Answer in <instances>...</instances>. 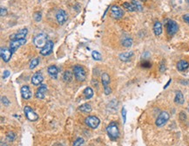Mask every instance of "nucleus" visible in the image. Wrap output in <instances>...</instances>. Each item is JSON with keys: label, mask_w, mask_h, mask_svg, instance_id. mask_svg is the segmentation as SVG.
Instances as JSON below:
<instances>
[{"label": "nucleus", "mask_w": 189, "mask_h": 146, "mask_svg": "<svg viewBox=\"0 0 189 146\" xmlns=\"http://www.w3.org/2000/svg\"><path fill=\"white\" fill-rule=\"evenodd\" d=\"M43 81H44L43 75H42L39 72L34 74V75H33L32 78H31V83H32L33 85H35V86L39 85L40 83H42Z\"/></svg>", "instance_id": "nucleus-16"}, {"label": "nucleus", "mask_w": 189, "mask_h": 146, "mask_svg": "<svg viewBox=\"0 0 189 146\" xmlns=\"http://www.w3.org/2000/svg\"><path fill=\"white\" fill-rule=\"evenodd\" d=\"M79 110L81 111V112H83V113H90L91 111H92V106L89 104V103H85V104H83V105H81L79 108Z\"/></svg>", "instance_id": "nucleus-24"}, {"label": "nucleus", "mask_w": 189, "mask_h": 146, "mask_svg": "<svg viewBox=\"0 0 189 146\" xmlns=\"http://www.w3.org/2000/svg\"><path fill=\"white\" fill-rule=\"evenodd\" d=\"M47 35L45 33H38V35H36L33 39V44L36 46V47L38 48H43L46 43H47Z\"/></svg>", "instance_id": "nucleus-2"}, {"label": "nucleus", "mask_w": 189, "mask_h": 146, "mask_svg": "<svg viewBox=\"0 0 189 146\" xmlns=\"http://www.w3.org/2000/svg\"><path fill=\"white\" fill-rule=\"evenodd\" d=\"M121 44L125 47H130L133 45V39H131L130 37H125L122 39Z\"/></svg>", "instance_id": "nucleus-23"}, {"label": "nucleus", "mask_w": 189, "mask_h": 146, "mask_svg": "<svg viewBox=\"0 0 189 146\" xmlns=\"http://www.w3.org/2000/svg\"><path fill=\"white\" fill-rule=\"evenodd\" d=\"M21 95L24 99L27 100L31 97V91L28 86H23L21 88Z\"/></svg>", "instance_id": "nucleus-17"}, {"label": "nucleus", "mask_w": 189, "mask_h": 146, "mask_svg": "<svg viewBox=\"0 0 189 146\" xmlns=\"http://www.w3.org/2000/svg\"><path fill=\"white\" fill-rule=\"evenodd\" d=\"M52 146H64V145H61V144H59V143H56V144H54Z\"/></svg>", "instance_id": "nucleus-42"}, {"label": "nucleus", "mask_w": 189, "mask_h": 146, "mask_svg": "<svg viewBox=\"0 0 189 146\" xmlns=\"http://www.w3.org/2000/svg\"><path fill=\"white\" fill-rule=\"evenodd\" d=\"M47 72L49 74V75L54 79H57L58 74V69L56 66H50L47 69Z\"/></svg>", "instance_id": "nucleus-18"}, {"label": "nucleus", "mask_w": 189, "mask_h": 146, "mask_svg": "<svg viewBox=\"0 0 189 146\" xmlns=\"http://www.w3.org/2000/svg\"><path fill=\"white\" fill-rule=\"evenodd\" d=\"M154 32L156 36H160L162 33V25L160 21H156L154 25Z\"/></svg>", "instance_id": "nucleus-20"}, {"label": "nucleus", "mask_w": 189, "mask_h": 146, "mask_svg": "<svg viewBox=\"0 0 189 146\" xmlns=\"http://www.w3.org/2000/svg\"><path fill=\"white\" fill-rule=\"evenodd\" d=\"M53 50V42L51 40H48L46 45L40 50V54L43 56H47L51 53Z\"/></svg>", "instance_id": "nucleus-12"}, {"label": "nucleus", "mask_w": 189, "mask_h": 146, "mask_svg": "<svg viewBox=\"0 0 189 146\" xmlns=\"http://www.w3.org/2000/svg\"><path fill=\"white\" fill-rule=\"evenodd\" d=\"M187 1H188V4H189V0H187Z\"/></svg>", "instance_id": "nucleus-44"}, {"label": "nucleus", "mask_w": 189, "mask_h": 146, "mask_svg": "<svg viewBox=\"0 0 189 146\" xmlns=\"http://www.w3.org/2000/svg\"><path fill=\"white\" fill-rule=\"evenodd\" d=\"M140 66L142 67H145V68H150L152 67V64L148 60H142L140 63Z\"/></svg>", "instance_id": "nucleus-32"}, {"label": "nucleus", "mask_w": 189, "mask_h": 146, "mask_svg": "<svg viewBox=\"0 0 189 146\" xmlns=\"http://www.w3.org/2000/svg\"><path fill=\"white\" fill-rule=\"evenodd\" d=\"M56 19L59 25H64L67 20V14L64 10H58L56 13Z\"/></svg>", "instance_id": "nucleus-13"}, {"label": "nucleus", "mask_w": 189, "mask_h": 146, "mask_svg": "<svg viewBox=\"0 0 189 146\" xmlns=\"http://www.w3.org/2000/svg\"><path fill=\"white\" fill-rule=\"evenodd\" d=\"M140 1H141V2H146L147 0H140Z\"/></svg>", "instance_id": "nucleus-43"}, {"label": "nucleus", "mask_w": 189, "mask_h": 146, "mask_svg": "<svg viewBox=\"0 0 189 146\" xmlns=\"http://www.w3.org/2000/svg\"><path fill=\"white\" fill-rule=\"evenodd\" d=\"M84 139L82 138H79L78 139H76V141L73 143V146H83L84 145Z\"/></svg>", "instance_id": "nucleus-31"}, {"label": "nucleus", "mask_w": 189, "mask_h": 146, "mask_svg": "<svg viewBox=\"0 0 189 146\" xmlns=\"http://www.w3.org/2000/svg\"><path fill=\"white\" fill-rule=\"evenodd\" d=\"M123 7H124L126 11H132V12H133V11H137L135 6H134L132 3L125 2V3L123 4Z\"/></svg>", "instance_id": "nucleus-25"}, {"label": "nucleus", "mask_w": 189, "mask_h": 146, "mask_svg": "<svg viewBox=\"0 0 189 146\" xmlns=\"http://www.w3.org/2000/svg\"><path fill=\"white\" fill-rule=\"evenodd\" d=\"M111 13H112V17L114 18H121L124 16V11L118 5H113L111 8Z\"/></svg>", "instance_id": "nucleus-11"}, {"label": "nucleus", "mask_w": 189, "mask_h": 146, "mask_svg": "<svg viewBox=\"0 0 189 146\" xmlns=\"http://www.w3.org/2000/svg\"><path fill=\"white\" fill-rule=\"evenodd\" d=\"M41 18H42V15H41V12H39V11L36 12L34 14V19H35V21L39 22L41 20Z\"/></svg>", "instance_id": "nucleus-34"}, {"label": "nucleus", "mask_w": 189, "mask_h": 146, "mask_svg": "<svg viewBox=\"0 0 189 146\" xmlns=\"http://www.w3.org/2000/svg\"><path fill=\"white\" fill-rule=\"evenodd\" d=\"M73 74L77 81H84L86 78V73L84 67L80 65H76L73 67Z\"/></svg>", "instance_id": "nucleus-3"}, {"label": "nucleus", "mask_w": 189, "mask_h": 146, "mask_svg": "<svg viewBox=\"0 0 189 146\" xmlns=\"http://www.w3.org/2000/svg\"><path fill=\"white\" fill-rule=\"evenodd\" d=\"M12 54H13V53H12V52L10 51V48H8V47H1L0 55H1L2 60H3L4 62H8V61L11 59Z\"/></svg>", "instance_id": "nucleus-10"}, {"label": "nucleus", "mask_w": 189, "mask_h": 146, "mask_svg": "<svg viewBox=\"0 0 189 146\" xmlns=\"http://www.w3.org/2000/svg\"><path fill=\"white\" fill-rule=\"evenodd\" d=\"M6 14H7L6 9L3 7H1V17H4V16H6Z\"/></svg>", "instance_id": "nucleus-37"}, {"label": "nucleus", "mask_w": 189, "mask_h": 146, "mask_svg": "<svg viewBox=\"0 0 189 146\" xmlns=\"http://www.w3.org/2000/svg\"><path fill=\"white\" fill-rule=\"evenodd\" d=\"M6 137H7V139H8L10 142H12V141L16 138V135H15L13 132H11V131H10V132L6 135Z\"/></svg>", "instance_id": "nucleus-33"}, {"label": "nucleus", "mask_w": 189, "mask_h": 146, "mask_svg": "<svg viewBox=\"0 0 189 146\" xmlns=\"http://www.w3.org/2000/svg\"><path fill=\"white\" fill-rule=\"evenodd\" d=\"M189 67V63L186 60H181L177 63V69L179 71H185Z\"/></svg>", "instance_id": "nucleus-22"}, {"label": "nucleus", "mask_w": 189, "mask_h": 146, "mask_svg": "<svg viewBox=\"0 0 189 146\" xmlns=\"http://www.w3.org/2000/svg\"><path fill=\"white\" fill-rule=\"evenodd\" d=\"M188 110H189V109H188Z\"/></svg>", "instance_id": "nucleus-45"}, {"label": "nucleus", "mask_w": 189, "mask_h": 146, "mask_svg": "<svg viewBox=\"0 0 189 146\" xmlns=\"http://www.w3.org/2000/svg\"><path fill=\"white\" fill-rule=\"evenodd\" d=\"M2 102H3V103L4 105H9V104H10V102L7 100L6 97H2Z\"/></svg>", "instance_id": "nucleus-39"}, {"label": "nucleus", "mask_w": 189, "mask_h": 146, "mask_svg": "<svg viewBox=\"0 0 189 146\" xmlns=\"http://www.w3.org/2000/svg\"><path fill=\"white\" fill-rule=\"evenodd\" d=\"M133 56V52H126V53H122L120 55V60L126 62V61L131 60V59H132Z\"/></svg>", "instance_id": "nucleus-19"}, {"label": "nucleus", "mask_w": 189, "mask_h": 146, "mask_svg": "<svg viewBox=\"0 0 189 146\" xmlns=\"http://www.w3.org/2000/svg\"><path fill=\"white\" fill-rule=\"evenodd\" d=\"M83 94H84V95H85V97L86 99H91V98L93 96V91H92V89L91 88H89V87H87V88H85Z\"/></svg>", "instance_id": "nucleus-26"}, {"label": "nucleus", "mask_w": 189, "mask_h": 146, "mask_svg": "<svg viewBox=\"0 0 189 146\" xmlns=\"http://www.w3.org/2000/svg\"><path fill=\"white\" fill-rule=\"evenodd\" d=\"M182 18H183V20L189 25V14H185V15H183Z\"/></svg>", "instance_id": "nucleus-38"}, {"label": "nucleus", "mask_w": 189, "mask_h": 146, "mask_svg": "<svg viewBox=\"0 0 189 146\" xmlns=\"http://www.w3.org/2000/svg\"><path fill=\"white\" fill-rule=\"evenodd\" d=\"M26 43V39H12L10 43V49L13 53H15L21 46L24 45Z\"/></svg>", "instance_id": "nucleus-8"}, {"label": "nucleus", "mask_w": 189, "mask_h": 146, "mask_svg": "<svg viewBox=\"0 0 189 146\" xmlns=\"http://www.w3.org/2000/svg\"><path fill=\"white\" fill-rule=\"evenodd\" d=\"M72 77H73V75L70 71H65L64 75H63V79L66 82H71L72 81Z\"/></svg>", "instance_id": "nucleus-27"}, {"label": "nucleus", "mask_w": 189, "mask_h": 146, "mask_svg": "<svg viewBox=\"0 0 189 146\" xmlns=\"http://www.w3.org/2000/svg\"><path fill=\"white\" fill-rule=\"evenodd\" d=\"M180 118H181V119H182V120H186V119H187L186 114H185L184 112H181V113L180 114Z\"/></svg>", "instance_id": "nucleus-41"}, {"label": "nucleus", "mask_w": 189, "mask_h": 146, "mask_svg": "<svg viewBox=\"0 0 189 146\" xmlns=\"http://www.w3.org/2000/svg\"><path fill=\"white\" fill-rule=\"evenodd\" d=\"M24 115L25 117H27L28 120L31 121V122H34V121H37L38 119V116L32 110V109L29 106H25L24 109Z\"/></svg>", "instance_id": "nucleus-9"}, {"label": "nucleus", "mask_w": 189, "mask_h": 146, "mask_svg": "<svg viewBox=\"0 0 189 146\" xmlns=\"http://www.w3.org/2000/svg\"><path fill=\"white\" fill-rule=\"evenodd\" d=\"M174 102L175 103L179 104V105H182L184 103V95L181 91H177L176 95H175V98H174Z\"/></svg>", "instance_id": "nucleus-21"}, {"label": "nucleus", "mask_w": 189, "mask_h": 146, "mask_svg": "<svg viewBox=\"0 0 189 146\" xmlns=\"http://www.w3.org/2000/svg\"><path fill=\"white\" fill-rule=\"evenodd\" d=\"M27 33H28L27 28H23V29L19 30L17 33L10 36V39L12 40V39H25Z\"/></svg>", "instance_id": "nucleus-14"}, {"label": "nucleus", "mask_w": 189, "mask_h": 146, "mask_svg": "<svg viewBox=\"0 0 189 146\" xmlns=\"http://www.w3.org/2000/svg\"><path fill=\"white\" fill-rule=\"evenodd\" d=\"M38 64H39V58H35V59H33V60L31 61L29 67H30V69H33V68H35Z\"/></svg>", "instance_id": "nucleus-28"}, {"label": "nucleus", "mask_w": 189, "mask_h": 146, "mask_svg": "<svg viewBox=\"0 0 189 146\" xmlns=\"http://www.w3.org/2000/svg\"><path fill=\"white\" fill-rule=\"evenodd\" d=\"M122 117H123L124 124H126V110L125 108H123V110H122Z\"/></svg>", "instance_id": "nucleus-36"}, {"label": "nucleus", "mask_w": 189, "mask_h": 146, "mask_svg": "<svg viewBox=\"0 0 189 146\" xmlns=\"http://www.w3.org/2000/svg\"><path fill=\"white\" fill-rule=\"evenodd\" d=\"M46 92H47V86L45 84H42L41 86H39V88L36 92V97L38 99H44L45 97Z\"/></svg>", "instance_id": "nucleus-15"}, {"label": "nucleus", "mask_w": 189, "mask_h": 146, "mask_svg": "<svg viewBox=\"0 0 189 146\" xmlns=\"http://www.w3.org/2000/svg\"><path fill=\"white\" fill-rule=\"evenodd\" d=\"M166 63H165V61L164 60H162L161 62V64H160V70H161V72H165L166 71Z\"/></svg>", "instance_id": "nucleus-35"}, {"label": "nucleus", "mask_w": 189, "mask_h": 146, "mask_svg": "<svg viewBox=\"0 0 189 146\" xmlns=\"http://www.w3.org/2000/svg\"><path fill=\"white\" fill-rule=\"evenodd\" d=\"M106 132L111 139L116 140L120 137V130L119 126L115 122H112L106 128Z\"/></svg>", "instance_id": "nucleus-1"}, {"label": "nucleus", "mask_w": 189, "mask_h": 146, "mask_svg": "<svg viewBox=\"0 0 189 146\" xmlns=\"http://www.w3.org/2000/svg\"><path fill=\"white\" fill-rule=\"evenodd\" d=\"M131 3L135 6V8H136V10L137 11H141L142 10H143V7H142V5L137 1V0H132L131 1Z\"/></svg>", "instance_id": "nucleus-29"}, {"label": "nucleus", "mask_w": 189, "mask_h": 146, "mask_svg": "<svg viewBox=\"0 0 189 146\" xmlns=\"http://www.w3.org/2000/svg\"><path fill=\"white\" fill-rule=\"evenodd\" d=\"M101 81H102V84L104 86V91L106 95H109L111 94L112 90L109 87L110 84V76L107 73H103L101 75Z\"/></svg>", "instance_id": "nucleus-5"}, {"label": "nucleus", "mask_w": 189, "mask_h": 146, "mask_svg": "<svg viewBox=\"0 0 189 146\" xmlns=\"http://www.w3.org/2000/svg\"><path fill=\"white\" fill-rule=\"evenodd\" d=\"M85 124L88 127H90L92 129H96L99 125L100 121H99V119L97 117H95V116H90V117H88L85 118Z\"/></svg>", "instance_id": "nucleus-7"}, {"label": "nucleus", "mask_w": 189, "mask_h": 146, "mask_svg": "<svg viewBox=\"0 0 189 146\" xmlns=\"http://www.w3.org/2000/svg\"><path fill=\"white\" fill-rule=\"evenodd\" d=\"M9 75H10V71H8V70H5V71L3 72V79H5V78H7Z\"/></svg>", "instance_id": "nucleus-40"}, {"label": "nucleus", "mask_w": 189, "mask_h": 146, "mask_svg": "<svg viewBox=\"0 0 189 146\" xmlns=\"http://www.w3.org/2000/svg\"><path fill=\"white\" fill-rule=\"evenodd\" d=\"M179 30V25L178 24L174 21V20H168L167 23V32L170 36L174 35Z\"/></svg>", "instance_id": "nucleus-4"}, {"label": "nucleus", "mask_w": 189, "mask_h": 146, "mask_svg": "<svg viewBox=\"0 0 189 146\" xmlns=\"http://www.w3.org/2000/svg\"><path fill=\"white\" fill-rule=\"evenodd\" d=\"M92 58H93L95 60H102L101 54H100L99 52H97V51H93V52L92 53Z\"/></svg>", "instance_id": "nucleus-30"}, {"label": "nucleus", "mask_w": 189, "mask_h": 146, "mask_svg": "<svg viewBox=\"0 0 189 146\" xmlns=\"http://www.w3.org/2000/svg\"><path fill=\"white\" fill-rule=\"evenodd\" d=\"M169 117H170V116H169V114H168L167 111L161 112V113L159 115V117H157V119H156V122H155L156 125H157L158 127H162V126H164V125L167 124V122L169 120Z\"/></svg>", "instance_id": "nucleus-6"}]
</instances>
